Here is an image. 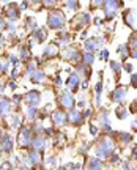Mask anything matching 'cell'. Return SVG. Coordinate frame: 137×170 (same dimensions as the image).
<instances>
[{
	"mask_svg": "<svg viewBox=\"0 0 137 170\" xmlns=\"http://www.w3.org/2000/svg\"><path fill=\"white\" fill-rule=\"evenodd\" d=\"M24 101L28 104V107H38L39 101H41V92H38V90H32V92L25 93Z\"/></svg>",
	"mask_w": 137,
	"mask_h": 170,
	"instance_id": "52a82bcc",
	"label": "cell"
},
{
	"mask_svg": "<svg viewBox=\"0 0 137 170\" xmlns=\"http://www.w3.org/2000/svg\"><path fill=\"white\" fill-rule=\"evenodd\" d=\"M0 170H13V164H11V161H5L2 165H0Z\"/></svg>",
	"mask_w": 137,
	"mask_h": 170,
	"instance_id": "74e56055",
	"label": "cell"
},
{
	"mask_svg": "<svg viewBox=\"0 0 137 170\" xmlns=\"http://www.w3.org/2000/svg\"><path fill=\"white\" fill-rule=\"evenodd\" d=\"M123 6V2H104L103 10L106 13V19L112 21L115 16H117V10Z\"/></svg>",
	"mask_w": 137,
	"mask_h": 170,
	"instance_id": "277c9868",
	"label": "cell"
},
{
	"mask_svg": "<svg viewBox=\"0 0 137 170\" xmlns=\"http://www.w3.org/2000/svg\"><path fill=\"white\" fill-rule=\"evenodd\" d=\"M24 28L28 32H35L36 30V19L32 16H28L27 19H25V24H24Z\"/></svg>",
	"mask_w": 137,
	"mask_h": 170,
	"instance_id": "cb8c5ba5",
	"label": "cell"
},
{
	"mask_svg": "<svg viewBox=\"0 0 137 170\" xmlns=\"http://www.w3.org/2000/svg\"><path fill=\"white\" fill-rule=\"evenodd\" d=\"M134 126H137V115H136V118H134V123H132Z\"/></svg>",
	"mask_w": 137,
	"mask_h": 170,
	"instance_id": "6125c7cd",
	"label": "cell"
},
{
	"mask_svg": "<svg viewBox=\"0 0 137 170\" xmlns=\"http://www.w3.org/2000/svg\"><path fill=\"white\" fill-rule=\"evenodd\" d=\"M118 52H120V55H121V60H125L126 57H129V47H128V44H120V46H118Z\"/></svg>",
	"mask_w": 137,
	"mask_h": 170,
	"instance_id": "1f68e13d",
	"label": "cell"
},
{
	"mask_svg": "<svg viewBox=\"0 0 137 170\" xmlns=\"http://www.w3.org/2000/svg\"><path fill=\"white\" fill-rule=\"evenodd\" d=\"M50 118H52V123L55 126H63L68 121V114L62 109H55L50 114Z\"/></svg>",
	"mask_w": 137,
	"mask_h": 170,
	"instance_id": "ba28073f",
	"label": "cell"
},
{
	"mask_svg": "<svg viewBox=\"0 0 137 170\" xmlns=\"http://www.w3.org/2000/svg\"><path fill=\"white\" fill-rule=\"evenodd\" d=\"M66 167H68V165H62V167H59L57 170H66Z\"/></svg>",
	"mask_w": 137,
	"mask_h": 170,
	"instance_id": "94428289",
	"label": "cell"
},
{
	"mask_svg": "<svg viewBox=\"0 0 137 170\" xmlns=\"http://www.w3.org/2000/svg\"><path fill=\"white\" fill-rule=\"evenodd\" d=\"M110 161H112V164H117V162L120 161V156H118V154H112V158H110Z\"/></svg>",
	"mask_w": 137,
	"mask_h": 170,
	"instance_id": "bcb514c9",
	"label": "cell"
},
{
	"mask_svg": "<svg viewBox=\"0 0 137 170\" xmlns=\"http://www.w3.org/2000/svg\"><path fill=\"white\" fill-rule=\"evenodd\" d=\"M6 25H8V24H6V21L3 19L2 16H0V32H2V30H5V28H6Z\"/></svg>",
	"mask_w": 137,
	"mask_h": 170,
	"instance_id": "b9f144b4",
	"label": "cell"
},
{
	"mask_svg": "<svg viewBox=\"0 0 137 170\" xmlns=\"http://www.w3.org/2000/svg\"><path fill=\"white\" fill-rule=\"evenodd\" d=\"M6 30H8L11 35H14V33H16V25H14V24H8V25H6Z\"/></svg>",
	"mask_w": 137,
	"mask_h": 170,
	"instance_id": "60d3db41",
	"label": "cell"
},
{
	"mask_svg": "<svg viewBox=\"0 0 137 170\" xmlns=\"http://www.w3.org/2000/svg\"><path fill=\"white\" fill-rule=\"evenodd\" d=\"M84 115L81 114L79 110H74V109H71L70 112H68V121L71 123V125H74V126H81L82 123H84Z\"/></svg>",
	"mask_w": 137,
	"mask_h": 170,
	"instance_id": "5bb4252c",
	"label": "cell"
},
{
	"mask_svg": "<svg viewBox=\"0 0 137 170\" xmlns=\"http://www.w3.org/2000/svg\"><path fill=\"white\" fill-rule=\"evenodd\" d=\"M36 70H38V68H36V61H35V59H33V60H30V61L27 63V68H25V74H27V76H32Z\"/></svg>",
	"mask_w": 137,
	"mask_h": 170,
	"instance_id": "f1b7e54d",
	"label": "cell"
},
{
	"mask_svg": "<svg viewBox=\"0 0 137 170\" xmlns=\"http://www.w3.org/2000/svg\"><path fill=\"white\" fill-rule=\"evenodd\" d=\"M98 120H99V126H101V128L106 129L107 134H112V131H110V125H109V110L101 109L99 115H98Z\"/></svg>",
	"mask_w": 137,
	"mask_h": 170,
	"instance_id": "4fadbf2b",
	"label": "cell"
},
{
	"mask_svg": "<svg viewBox=\"0 0 137 170\" xmlns=\"http://www.w3.org/2000/svg\"><path fill=\"white\" fill-rule=\"evenodd\" d=\"M8 87H10L11 90H16V88H17V84H16L14 81H11V82H8Z\"/></svg>",
	"mask_w": 137,
	"mask_h": 170,
	"instance_id": "681fc988",
	"label": "cell"
},
{
	"mask_svg": "<svg viewBox=\"0 0 137 170\" xmlns=\"http://www.w3.org/2000/svg\"><path fill=\"white\" fill-rule=\"evenodd\" d=\"M3 90H5V85H3V84H0V95L3 93Z\"/></svg>",
	"mask_w": 137,
	"mask_h": 170,
	"instance_id": "680465c9",
	"label": "cell"
},
{
	"mask_svg": "<svg viewBox=\"0 0 137 170\" xmlns=\"http://www.w3.org/2000/svg\"><path fill=\"white\" fill-rule=\"evenodd\" d=\"M125 71H126V73H132V65L126 63V65H125Z\"/></svg>",
	"mask_w": 137,
	"mask_h": 170,
	"instance_id": "7dc6e473",
	"label": "cell"
},
{
	"mask_svg": "<svg viewBox=\"0 0 137 170\" xmlns=\"http://www.w3.org/2000/svg\"><path fill=\"white\" fill-rule=\"evenodd\" d=\"M30 79H32V82H33V84H43V82L46 81V74H44V71L36 70L33 74L30 76Z\"/></svg>",
	"mask_w": 137,
	"mask_h": 170,
	"instance_id": "603a6c76",
	"label": "cell"
},
{
	"mask_svg": "<svg viewBox=\"0 0 137 170\" xmlns=\"http://www.w3.org/2000/svg\"><path fill=\"white\" fill-rule=\"evenodd\" d=\"M103 169V162L98 158H87L85 159V170H101Z\"/></svg>",
	"mask_w": 137,
	"mask_h": 170,
	"instance_id": "ac0fdd59",
	"label": "cell"
},
{
	"mask_svg": "<svg viewBox=\"0 0 137 170\" xmlns=\"http://www.w3.org/2000/svg\"><path fill=\"white\" fill-rule=\"evenodd\" d=\"M62 59L77 63V61L81 60V52H79L77 49H74V47H65L62 50Z\"/></svg>",
	"mask_w": 137,
	"mask_h": 170,
	"instance_id": "30bf717a",
	"label": "cell"
},
{
	"mask_svg": "<svg viewBox=\"0 0 137 170\" xmlns=\"http://www.w3.org/2000/svg\"><path fill=\"white\" fill-rule=\"evenodd\" d=\"M8 68H10L8 59H5V57H0V74L6 73V71H8Z\"/></svg>",
	"mask_w": 137,
	"mask_h": 170,
	"instance_id": "4dcf8cb0",
	"label": "cell"
},
{
	"mask_svg": "<svg viewBox=\"0 0 137 170\" xmlns=\"http://www.w3.org/2000/svg\"><path fill=\"white\" fill-rule=\"evenodd\" d=\"M93 61H95V57H93V52H85L84 55H82V63L85 65V66H92Z\"/></svg>",
	"mask_w": 137,
	"mask_h": 170,
	"instance_id": "4316f807",
	"label": "cell"
},
{
	"mask_svg": "<svg viewBox=\"0 0 137 170\" xmlns=\"http://www.w3.org/2000/svg\"><path fill=\"white\" fill-rule=\"evenodd\" d=\"M110 70L117 74V79H118V74H120V70H121V65L118 61H110Z\"/></svg>",
	"mask_w": 137,
	"mask_h": 170,
	"instance_id": "836d02e7",
	"label": "cell"
},
{
	"mask_svg": "<svg viewBox=\"0 0 137 170\" xmlns=\"http://www.w3.org/2000/svg\"><path fill=\"white\" fill-rule=\"evenodd\" d=\"M21 99H24V96H19V95H14V96H13V104H14V106H19V103H21Z\"/></svg>",
	"mask_w": 137,
	"mask_h": 170,
	"instance_id": "f35d334b",
	"label": "cell"
},
{
	"mask_svg": "<svg viewBox=\"0 0 137 170\" xmlns=\"http://www.w3.org/2000/svg\"><path fill=\"white\" fill-rule=\"evenodd\" d=\"M27 118L28 120H36V118L39 117V112H38V107H28L27 106Z\"/></svg>",
	"mask_w": 137,
	"mask_h": 170,
	"instance_id": "484cf974",
	"label": "cell"
},
{
	"mask_svg": "<svg viewBox=\"0 0 137 170\" xmlns=\"http://www.w3.org/2000/svg\"><path fill=\"white\" fill-rule=\"evenodd\" d=\"M65 6H66L68 10H77L79 8V2H66Z\"/></svg>",
	"mask_w": 137,
	"mask_h": 170,
	"instance_id": "8d00e7d4",
	"label": "cell"
},
{
	"mask_svg": "<svg viewBox=\"0 0 137 170\" xmlns=\"http://www.w3.org/2000/svg\"><path fill=\"white\" fill-rule=\"evenodd\" d=\"M126 95H128V88H126L125 85H117V88L110 93V99H112L114 103H121L126 98Z\"/></svg>",
	"mask_w": 137,
	"mask_h": 170,
	"instance_id": "8fae6325",
	"label": "cell"
},
{
	"mask_svg": "<svg viewBox=\"0 0 137 170\" xmlns=\"http://www.w3.org/2000/svg\"><path fill=\"white\" fill-rule=\"evenodd\" d=\"M118 136H120L121 142H125V143H131L132 142V136H131V134H128V132H120Z\"/></svg>",
	"mask_w": 137,
	"mask_h": 170,
	"instance_id": "e575fe53",
	"label": "cell"
},
{
	"mask_svg": "<svg viewBox=\"0 0 137 170\" xmlns=\"http://www.w3.org/2000/svg\"><path fill=\"white\" fill-rule=\"evenodd\" d=\"M19 57H21V60H24V61H30V49H28V46H21Z\"/></svg>",
	"mask_w": 137,
	"mask_h": 170,
	"instance_id": "d4e9b609",
	"label": "cell"
},
{
	"mask_svg": "<svg viewBox=\"0 0 137 170\" xmlns=\"http://www.w3.org/2000/svg\"><path fill=\"white\" fill-rule=\"evenodd\" d=\"M79 107H81V109H82V107H85V103H84V101H81V103H79Z\"/></svg>",
	"mask_w": 137,
	"mask_h": 170,
	"instance_id": "91938a15",
	"label": "cell"
},
{
	"mask_svg": "<svg viewBox=\"0 0 137 170\" xmlns=\"http://www.w3.org/2000/svg\"><path fill=\"white\" fill-rule=\"evenodd\" d=\"M3 46H5V38H3L2 35H0V49H2Z\"/></svg>",
	"mask_w": 137,
	"mask_h": 170,
	"instance_id": "11a10c76",
	"label": "cell"
},
{
	"mask_svg": "<svg viewBox=\"0 0 137 170\" xmlns=\"http://www.w3.org/2000/svg\"><path fill=\"white\" fill-rule=\"evenodd\" d=\"M32 142H33V139H32V131L27 126H21L19 132H17V145L21 148H27Z\"/></svg>",
	"mask_w": 137,
	"mask_h": 170,
	"instance_id": "3957f363",
	"label": "cell"
},
{
	"mask_svg": "<svg viewBox=\"0 0 137 170\" xmlns=\"http://www.w3.org/2000/svg\"><path fill=\"white\" fill-rule=\"evenodd\" d=\"M101 60H109V50L104 49L103 52H101Z\"/></svg>",
	"mask_w": 137,
	"mask_h": 170,
	"instance_id": "7bdbcfd3",
	"label": "cell"
},
{
	"mask_svg": "<svg viewBox=\"0 0 137 170\" xmlns=\"http://www.w3.org/2000/svg\"><path fill=\"white\" fill-rule=\"evenodd\" d=\"M66 24V16L60 10H50L48 13V27L52 30H59Z\"/></svg>",
	"mask_w": 137,
	"mask_h": 170,
	"instance_id": "7a4b0ae2",
	"label": "cell"
},
{
	"mask_svg": "<svg viewBox=\"0 0 137 170\" xmlns=\"http://www.w3.org/2000/svg\"><path fill=\"white\" fill-rule=\"evenodd\" d=\"M32 36L36 39L38 43H43L48 38V30H46V28H36L35 32H32Z\"/></svg>",
	"mask_w": 137,
	"mask_h": 170,
	"instance_id": "7402d4cb",
	"label": "cell"
},
{
	"mask_svg": "<svg viewBox=\"0 0 137 170\" xmlns=\"http://www.w3.org/2000/svg\"><path fill=\"white\" fill-rule=\"evenodd\" d=\"M8 61L13 65V66H17V63H19V59H17L14 54H10V55H8Z\"/></svg>",
	"mask_w": 137,
	"mask_h": 170,
	"instance_id": "d590c367",
	"label": "cell"
},
{
	"mask_svg": "<svg viewBox=\"0 0 137 170\" xmlns=\"http://www.w3.org/2000/svg\"><path fill=\"white\" fill-rule=\"evenodd\" d=\"M114 148H115L114 140L109 136H103L98 140V143H96V156H98V159L109 158L110 153L114 151Z\"/></svg>",
	"mask_w": 137,
	"mask_h": 170,
	"instance_id": "6da1fadb",
	"label": "cell"
},
{
	"mask_svg": "<svg viewBox=\"0 0 137 170\" xmlns=\"http://www.w3.org/2000/svg\"><path fill=\"white\" fill-rule=\"evenodd\" d=\"M11 110V101L6 96H0V115H8Z\"/></svg>",
	"mask_w": 137,
	"mask_h": 170,
	"instance_id": "44dd1931",
	"label": "cell"
},
{
	"mask_svg": "<svg viewBox=\"0 0 137 170\" xmlns=\"http://www.w3.org/2000/svg\"><path fill=\"white\" fill-rule=\"evenodd\" d=\"M131 57H134V59H137V49L131 50Z\"/></svg>",
	"mask_w": 137,
	"mask_h": 170,
	"instance_id": "6f0895ef",
	"label": "cell"
},
{
	"mask_svg": "<svg viewBox=\"0 0 137 170\" xmlns=\"http://www.w3.org/2000/svg\"><path fill=\"white\" fill-rule=\"evenodd\" d=\"M66 85L70 87V90H71L73 93L77 92L79 85H81V77H79V74L71 73V74H70V77H68V81H66Z\"/></svg>",
	"mask_w": 137,
	"mask_h": 170,
	"instance_id": "d6986e66",
	"label": "cell"
},
{
	"mask_svg": "<svg viewBox=\"0 0 137 170\" xmlns=\"http://www.w3.org/2000/svg\"><path fill=\"white\" fill-rule=\"evenodd\" d=\"M131 85L134 87V88H137V74H132L131 76Z\"/></svg>",
	"mask_w": 137,
	"mask_h": 170,
	"instance_id": "ee69618b",
	"label": "cell"
},
{
	"mask_svg": "<svg viewBox=\"0 0 137 170\" xmlns=\"http://www.w3.org/2000/svg\"><path fill=\"white\" fill-rule=\"evenodd\" d=\"M59 52H60L59 44H57V43H49L44 47V50H43V57H44V59H52V57L59 55Z\"/></svg>",
	"mask_w": 137,
	"mask_h": 170,
	"instance_id": "9a60e30c",
	"label": "cell"
},
{
	"mask_svg": "<svg viewBox=\"0 0 137 170\" xmlns=\"http://www.w3.org/2000/svg\"><path fill=\"white\" fill-rule=\"evenodd\" d=\"M123 22L128 25L129 28H136L137 25V14L132 8H128L123 11Z\"/></svg>",
	"mask_w": 137,
	"mask_h": 170,
	"instance_id": "9c48e42d",
	"label": "cell"
},
{
	"mask_svg": "<svg viewBox=\"0 0 137 170\" xmlns=\"http://www.w3.org/2000/svg\"><path fill=\"white\" fill-rule=\"evenodd\" d=\"M5 13H6V17H8L10 21H13V22L21 17V8L16 5V3H8Z\"/></svg>",
	"mask_w": 137,
	"mask_h": 170,
	"instance_id": "7c38bea8",
	"label": "cell"
},
{
	"mask_svg": "<svg viewBox=\"0 0 137 170\" xmlns=\"http://www.w3.org/2000/svg\"><path fill=\"white\" fill-rule=\"evenodd\" d=\"M92 22V16L88 13H81L77 16H74L73 19V30H81V28L87 27Z\"/></svg>",
	"mask_w": 137,
	"mask_h": 170,
	"instance_id": "5b68a950",
	"label": "cell"
},
{
	"mask_svg": "<svg viewBox=\"0 0 137 170\" xmlns=\"http://www.w3.org/2000/svg\"><path fill=\"white\" fill-rule=\"evenodd\" d=\"M55 162H57V158H55V156H50L48 161H46V164H48V167H52Z\"/></svg>",
	"mask_w": 137,
	"mask_h": 170,
	"instance_id": "ab89813d",
	"label": "cell"
},
{
	"mask_svg": "<svg viewBox=\"0 0 137 170\" xmlns=\"http://www.w3.org/2000/svg\"><path fill=\"white\" fill-rule=\"evenodd\" d=\"M13 148H14V145H13V139H11V136L6 132L5 137L2 139V142H0V150H2L3 153H11Z\"/></svg>",
	"mask_w": 137,
	"mask_h": 170,
	"instance_id": "e0dca14e",
	"label": "cell"
},
{
	"mask_svg": "<svg viewBox=\"0 0 137 170\" xmlns=\"http://www.w3.org/2000/svg\"><path fill=\"white\" fill-rule=\"evenodd\" d=\"M27 161H28V165H32V167H36V165L41 164V156H39L38 151L30 150V153L27 154Z\"/></svg>",
	"mask_w": 137,
	"mask_h": 170,
	"instance_id": "ffe728a7",
	"label": "cell"
},
{
	"mask_svg": "<svg viewBox=\"0 0 137 170\" xmlns=\"http://www.w3.org/2000/svg\"><path fill=\"white\" fill-rule=\"evenodd\" d=\"M90 134H92V136H96V134H98V128H96L95 125H90Z\"/></svg>",
	"mask_w": 137,
	"mask_h": 170,
	"instance_id": "f6af8a7d",
	"label": "cell"
},
{
	"mask_svg": "<svg viewBox=\"0 0 137 170\" xmlns=\"http://www.w3.org/2000/svg\"><path fill=\"white\" fill-rule=\"evenodd\" d=\"M128 47L131 49V50L137 49V32H136V30L132 32L131 36H129V39H128Z\"/></svg>",
	"mask_w": 137,
	"mask_h": 170,
	"instance_id": "83f0119b",
	"label": "cell"
},
{
	"mask_svg": "<svg viewBox=\"0 0 137 170\" xmlns=\"http://www.w3.org/2000/svg\"><path fill=\"white\" fill-rule=\"evenodd\" d=\"M90 115H92V109H87V110H85V114H84V118H88Z\"/></svg>",
	"mask_w": 137,
	"mask_h": 170,
	"instance_id": "db71d44e",
	"label": "cell"
},
{
	"mask_svg": "<svg viewBox=\"0 0 137 170\" xmlns=\"http://www.w3.org/2000/svg\"><path fill=\"white\" fill-rule=\"evenodd\" d=\"M59 103H60V106L63 107V109H68V110H71L74 107V96H73V93L71 92H62L60 93V96H59Z\"/></svg>",
	"mask_w": 137,
	"mask_h": 170,
	"instance_id": "8992f818",
	"label": "cell"
},
{
	"mask_svg": "<svg viewBox=\"0 0 137 170\" xmlns=\"http://www.w3.org/2000/svg\"><path fill=\"white\" fill-rule=\"evenodd\" d=\"M115 115H117V118L123 120V118H126V115H128V109H125V106H118L115 109Z\"/></svg>",
	"mask_w": 137,
	"mask_h": 170,
	"instance_id": "f546056e",
	"label": "cell"
},
{
	"mask_svg": "<svg viewBox=\"0 0 137 170\" xmlns=\"http://www.w3.org/2000/svg\"><path fill=\"white\" fill-rule=\"evenodd\" d=\"M81 85H82V88H84V90H87V88H88V81H87V79H85V81L82 82Z\"/></svg>",
	"mask_w": 137,
	"mask_h": 170,
	"instance_id": "f5cc1de1",
	"label": "cell"
},
{
	"mask_svg": "<svg viewBox=\"0 0 137 170\" xmlns=\"http://www.w3.org/2000/svg\"><path fill=\"white\" fill-rule=\"evenodd\" d=\"M95 24H96V25H103V19H99V17H96V19H95Z\"/></svg>",
	"mask_w": 137,
	"mask_h": 170,
	"instance_id": "9f6ffc18",
	"label": "cell"
},
{
	"mask_svg": "<svg viewBox=\"0 0 137 170\" xmlns=\"http://www.w3.org/2000/svg\"><path fill=\"white\" fill-rule=\"evenodd\" d=\"M28 5H30L28 2H22V3H21V6H19V8H21V10H27V8H28Z\"/></svg>",
	"mask_w": 137,
	"mask_h": 170,
	"instance_id": "f907efd6",
	"label": "cell"
},
{
	"mask_svg": "<svg viewBox=\"0 0 137 170\" xmlns=\"http://www.w3.org/2000/svg\"><path fill=\"white\" fill-rule=\"evenodd\" d=\"M32 145H33V150L35 151L41 153V151H44L46 147H48V140H46L44 136H36L33 139V142H32Z\"/></svg>",
	"mask_w": 137,
	"mask_h": 170,
	"instance_id": "2e32d148",
	"label": "cell"
},
{
	"mask_svg": "<svg viewBox=\"0 0 137 170\" xmlns=\"http://www.w3.org/2000/svg\"><path fill=\"white\" fill-rule=\"evenodd\" d=\"M120 170H131V167H129V162H123Z\"/></svg>",
	"mask_w": 137,
	"mask_h": 170,
	"instance_id": "c3c4849f",
	"label": "cell"
},
{
	"mask_svg": "<svg viewBox=\"0 0 137 170\" xmlns=\"http://www.w3.org/2000/svg\"><path fill=\"white\" fill-rule=\"evenodd\" d=\"M59 73H60V71H59ZM59 73H57V76H55V84H57V85H62V79H60Z\"/></svg>",
	"mask_w": 137,
	"mask_h": 170,
	"instance_id": "816d5d0a",
	"label": "cell"
},
{
	"mask_svg": "<svg viewBox=\"0 0 137 170\" xmlns=\"http://www.w3.org/2000/svg\"><path fill=\"white\" fill-rule=\"evenodd\" d=\"M0 154H2V150H0Z\"/></svg>",
	"mask_w": 137,
	"mask_h": 170,
	"instance_id": "be15d7a7",
	"label": "cell"
},
{
	"mask_svg": "<svg viewBox=\"0 0 137 170\" xmlns=\"http://www.w3.org/2000/svg\"><path fill=\"white\" fill-rule=\"evenodd\" d=\"M19 125H21L19 115H11V117H10V126H11V128H17Z\"/></svg>",
	"mask_w": 137,
	"mask_h": 170,
	"instance_id": "d6a6232c",
	"label": "cell"
}]
</instances>
